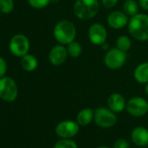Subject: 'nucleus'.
<instances>
[{
  "label": "nucleus",
  "mask_w": 148,
  "mask_h": 148,
  "mask_svg": "<svg viewBox=\"0 0 148 148\" xmlns=\"http://www.w3.org/2000/svg\"><path fill=\"white\" fill-rule=\"evenodd\" d=\"M123 12L130 18L138 13L139 5L136 0H125L122 5Z\"/></svg>",
  "instance_id": "obj_18"
},
{
  "label": "nucleus",
  "mask_w": 148,
  "mask_h": 148,
  "mask_svg": "<svg viewBox=\"0 0 148 148\" xmlns=\"http://www.w3.org/2000/svg\"><path fill=\"white\" fill-rule=\"evenodd\" d=\"M107 106L110 110L115 113L122 112L126 107V101L124 96L120 93H112L107 99Z\"/></svg>",
  "instance_id": "obj_13"
},
{
  "label": "nucleus",
  "mask_w": 148,
  "mask_h": 148,
  "mask_svg": "<svg viewBox=\"0 0 148 148\" xmlns=\"http://www.w3.org/2000/svg\"><path fill=\"white\" fill-rule=\"evenodd\" d=\"M139 8L145 12L148 11V0H138Z\"/></svg>",
  "instance_id": "obj_27"
},
{
  "label": "nucleus",
  "mask_w": 148,
  "mask_h": 148,
  "mask_svg": "<svg viewBox=\"0 0 148 148\" xmlns=\"http://www.w3.org/2000/svg\"><path fill=\"white\" fill-rule=\"evenodd\" d=\"M97 148H110V147H108V146H105V145H102V146H99V147H97Z\"/></svg>",
  "instance_id": "obj_30"
},
{
  "label": "nucleus",
  "mask_w": 148,
  "mask_h": 148,
  "mask_svg": "<svg viewBox=\"0 0 148 148\" xmlns=\"http://www.w3.org/2000/svg\"><path fill=\"white\" fill-rule=\"evenodd\" d=\"M51 2V0H28L30 6L37 10L45 8Z\"/></svg>",
  "instance_id": "obj_23"
},
{
  "label": "nucleus",
  "mask_w": 148,
  "mask_h": 148,
  "mask_svg": "<svg viewBox=\"0 0 148 148\" xmlns=\"http://www.w3.org/2000/svg\"><path fill=\"white\" fill-rule=\"evenodd\" d=\"M119 2V0H101L102 5L106 9L114 8Z\"/></svg>",
  "instance_id": "obj_25"
},
{
  "label": "nucleus",
  "mask_w": 148,
  "mask_h": 148,
  "mask_svg": "<svg viewBox=\"0 0 148 148\" xmlns=\"http://www.w3.org/2000/svg\"><path fill=\"white\" fill-rule=\"evenodd\" d=\"M88 38L92 45H102L107 39V31L106 27L99 23L92 24L88 29Z\"/></svg>",
  "instance_id": "obj_10"
},
{
  "label": "nucleus",
  "mask_w": 148,
  "mask_h": 148,
  "mask_svg": "<svg viewBox=\"0 0 148 148\" xmlns=\"http://www.w3.org/2000/svg\"><path fill=\"white\" fill-rule=\"evenodd\" d=\"M106 20L108 25L114 30L122 29L125 27L129 23L128 16L124 12L120 11H113L109 13Z\"/></svg>",
  "instance_id": "obj_12"
},
{
  "label": "nucleus",
  "mask_w": 148,
  "mask_h": 148,
  "mask_svg": "<svg viewBox=\"0 0 148 148\" xmlns=\"http://www.w3.org/2000/svg\"><path fill=\"white\" fill-rule=\"evenodd\" d=\"M116 47L127 52L132 47V40L126 35H121L116 39Z\"/></svg>",
  "instance_id": "obj_20"
},
{
  "label": "nucleus",
  "mask_w": 148,
  "mask_h": 148,
  "mask_svg": "<svg viewBox=\"0 0 148 148\" xmlns=\"http://www.w3.org/2000/svg\"><path fill=\"white\" fill-rule=\"evenodd\" d=\"M6 71H7L6 61L2 57H0V78L5 77Z\"/></svg>",
  "instance_id": "obj_26"
},
{
  "label": "nucleus",
  "mask_w": 148,
  "mask_h": 148,
  "mask_svg": "<svg viewBox=\"0 0 148 148\" xmlns=\"http://www.w3.org/2000/svg\"><path fill=\"white\" fill-rule=\"evenodd\" d=\"M131 138L138 146L145 147L148 145V129L143 126L135 127L131 132Z\"/></svg>",
  "instance_id": "obj_14"
},
{
  "label": "nucleus",
  "mask_w": 148,
  "mask_h": 148,
  "mask_svg": "<svg viewBox=\"0 0 148 148\" xmlns=\"http://www.w3.org/2000/svg\"><path fill=\"white\" fill-rule=\"evenodd\" d=\"M51 2H53V3H58V0H51Z\"/></svg>",
  "instance_id": "obj_31"
},
{
  "label": "nucleus",
  "mask_w": 148,
  "mask_h": 148,
  "mask_svg": "<svg viewBox=\"0 0 148 148\" xmlns=\"http://www.w3.org/2000/svg\"><path fill=\"white\" fill-rule=\"evenodd\" d=\"M67 49L63 45H57L53 46L49 52V61L52 65L59 66L63 64L68 58Z\"/></svg>",
  "instance_id": "obj_11"
},
{
  "label": "nucleus",
  "mask_w": 148,
  "mask_h": 148,
  "mask_svg": "<svg viewBox=\"0 0 148 148\" xmlns=\"http://www.w3.org/2000/svg\"><path fill=\"white\" fill-rule=\"evenodd\" d=\"M93 120L95 124L101 128H110L117 123L118 119L116 113L109 108L99 107L94 111Z\"/></svg>",
  "instance_id": "obj_6"
},
{
  "label": "nucleus",
  "mask_w": 148,
  "mask_h": 148,
  "mask_svg": "<svg viewBox=\"0 0 148 148\" xmlns=\"http://www.w3.org/2000/svg\"><path fill=\"white\" fill-rule=\"evenodd\" d=\"M113 148H129V143L126 139L119 138L113 144Z\"/></svg>",
  "instance_id": "obj_24"
},
{
  "label": "nucleus",
  "mask_w": 148,
  "mask_h": 148,
  "mask_svg": "<svg viewBox=\"0 0 148 148\" xmlns=\"http://www.w3.org/2000/svg\"><path fill=\"white\" fill-rule=\"evenodd\" d=\"M125 109L133 117H143L148 112V102L142 97H133L126 102Z\"/></svg>",
  "instance_id": "obj_8"
},
{
  "label": "nucleus",
  "mask_w": 148,
  "mask_h": 148,
  "mask_svg": "<svg viewBox=\"0 0 148 148\" xmlns=\"http://www.w3.org/2000/svg\"><path fill=\"white\" fill-rule=\"evenodd\" d=\"M18 95V88L16 82L10 77L0 78V99L12 102L16 100Z\"/></svg>",
  "instance_id": "obj_5"
},
{
  "label": "nucleus",
  "mask_w": 148,
  "mask_h": 148,
  "mask_svg": "<svg viewBox=\"0 0 148 148\" xmlns=\"http://www.w3.org/2000/svg\"><path fill=\"white\" fill-rule=\"evenodd\" d=\"M94 119V111L91 108H84L80 110L76 117V121L79 125L86 126L91 124Z\"/></svg>",
  "instance_id": "obj_16"
},
{
  "label": "nucleus",
  "mask_w": 148,
  "mask_h": 148,
  "mask_svg": "<svg viewBox=\"0 0 148 148\" xmlns=\"http://www.w3.org/2000/svg\"><path fill=\"white\" fill-rule=\"evenodd\" d=\"M53 36L55 40L63 45H67L74 41L77 36L76 26L67 19L58 21L53 28Z\"/></svg>",
  "instance_id": "obj_2"
},
{
  "label": "nucleus",
  "mask_w": 148,
  "mask_h": 148,
  "mask_svg": "<svg viewBox=\"0 0 148 148\" xmlns=\"http://www.w3.org/2000/svg\"><path fill=\"white\" fill-rule=\"evenodd\" d=\"M130 35L136 40L145 42L148 40V15L138 13L129 19L127 25Z\"/></svg>",
  "instance_id": "obj_1"
},
{
  "label": "nucleus",
  "mask_w": 148,
  "mask_h": 148,
  "mask_svg": "<svg viewBox=\"0 0 148 148\" xmlns=\"http://www.w3.org/2000/svg\"><path fill=\"white\" fill-rule=\"evenodd\" d=\"M11 52L16 57H24L28 54L30 50V41L28 38L24 34H16L14 35L9 45Z\"/></svg>",
  "instance_id": "obj_7"
},
{
  "label": "nucleus",
  "mask_w": 148,
  "mask_h": 148,
  "mask_svg": "<svg viewBox=\"0 0 148 148\" xmlns=\"http://www.w3.org/2000/svg\"><path fill=\"white\" fill-rule=\"evenodd\" d=\"M66 49H67L68 55L71 58H79L81 55L82 50H83L81 45L79 42L75 41V40L71 42L70 44H68Z\"/></svg>",
  "instance_id": "obj_19"
},
{
  "label": "nucleus",
  "mask_w": 148,
  "mask_h": 148,
  "mask_svg": "<svg viewBox=\"0 0 148 148\" xmlns=\"http://www.w3.org/2000/svg\"><path fill=\"white\" fill-rule=\"evenodd\" d=\"M53 148H78V145L71 138H61L55 143Z\"/></svg>",
  "instance_id": "obj_21"
},
{
  "label": "nucleus",
  "mask_w": 148,
  "mask_h": 148,
  "mask_svg": "<svg viewBox=\"0 0 148 148\" xmlns=\"http://www.w3.org/2000/svg\"><path fill=\"white\" fill-rule=\"evenodd\" d=\"M101 47H102V49L103 50H105V51H108L109 49H110V46H109V45H108V43H104L102 45H100Z\"/></svg>",
  "instance_id": "obj_28"
},
{
  "label": "nucleus",
  "mask_w": 148,
  "mask_h": 148,
  "mask_svg": "<svg viewBox=\"0 0 148 148\" xmlns=\"http://www.w3.org/2000/svg\"><path fill=\"white\" fill-rule=\"evenodd\" d=\"M145 94L148 96V83L145 84Z\"/></svg>",
  "instance_id": "obj_29"
},
{
  "label": "nucleus",
  "mask_w": 148,
  "mask_h": 148,
  "mask_svg": "<svg viewBox=\"0 0 148 148\" xmlns=\"http://www.w3.org/2000/svg\"><path fill=\"white\" fill-rule=\"evenodd\" d=\"M99 0H76L73 5V12L80 20H91L99 12Z\"/></svg>",
  "instance_id": "obj_3"
},
{
  "label": "nucleus",
  "mask_w": 148,
  "mask_h": 148,
  "mask_svg": "<svg viewBox=\"0 0 148 148\" xmlns=\"http://www.w3.org/2000/svg\"><path fill=\"white\" fill-rule=\"evenodd\" d=\"M134 79L139 84L148 83V61L139 64L133 71Z\"/></svg>",
  "instance_id": "obj_15"
},
{
  "label": "nucleus",
  "mask_w": 148,
  "mask_h": 148,
  "mask_svg": "<svg viewBox=\"0 0 148 148\" xmlns=\"http://www.w3.org/2000/svg\"><path fill=\"white\" fill-rule=\"evenodd\" d=\"M38 64V61L37 58L32 54H26L21 58V65L22 68L28 72L33 71L37 69Z\"/></svg>",
  "instance_id": "obj_17"
},
{
  "label": "nucleus",
  "mask_w": 148,
  "mask_h": 148,
  "mask_svg": "<svg viewBox=\"0 0 148 148\" xmlns=\"http://www.w3.org/2000/svg\"><path fill=\"white\" fill-rule=\"evenodd\" d=\"M126 59V52L118 47H114L106 51L104 56V64L109 69L118 70L124 66Z\"/></svg>",
  "instance_id": "obj_4"
},
{
  "label": "nucleus",
  "mask_w": 148,
  "mask_h": 148,
  "mask_svg": "<svg viewBox=\"0 0 148 148\" xmlns=\"http://www.w3.org/2000/svg\"><path fill=\"white\" fill-rule=\"evenodd\" d=\"M79 132V125L77 121L64 120L59 122L56 128V134L61 138H71Z\"/></svg>",
  "instance_id": "obj_9"
},
{
  "label": "nucleus",
  "mask_w": 148,
  "mask_h": 148,
  "mask_svg": "<svg viewBox=\"0 0 148 148\" xmlns=\"http://www.w3.org/2000/svg\"><path fill=\"white\" fill-rule=\"evenodd\" d=\"M14 9L13 0H0V12L8 14Z\"/></svg>",
  "instance_id": "obj_22"
}]
</instances>
